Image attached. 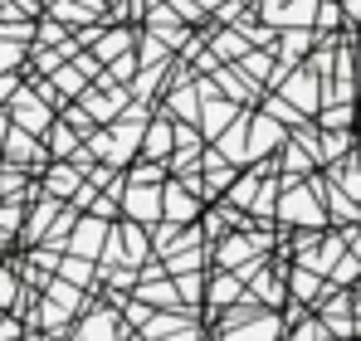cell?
<instances>
[{"instance_id": "obj_1", "label": "cell", "mask_w": 361, "mask_h": 341, "mask_svg": "<svg viewBox=\"0 0 361 341\" xmlns=\"http://www.w3.org/2000/svg\"><path fill=\"white\" fill-rule=\"evenodd\" d=\"M274 225L279 229H327V210L317 195V170H307L302 180H283L279 205H274Z\"/></svg>"}, {"instance_id": "obj_2", "label": "cell", "mask_w": 361, "mask_h": 341, "mask_svg": "<svg viewBox=\"0 0 361 341\" xmlns=\"http://www.w3.org/2000/svg\"><path fill=\"white\" fill-rule=\"evenodd\" d=\"M152 259V239H147V225H137V220H113L108 229V244H103V254H98V268H113V264H127V268H142Z\"/></svg>"}, {"instance_id": "obj_3", "label": "cell", "mask_w": 361, "mask_h": 341, "mask_svg": "<svg viewBox=\"0 0 361 341\" xmlns=\"http://www.w3.org/2000/svg\"><path fill=\"white\" fill-rule=\"evenodd\" d=\"M137 332L122 322L118 307H83L78 317H73V327H68V337L63 341H132Z\"/></svg>"}, {"instance_id": "obj_4", "label": "cell", "mask_w": 361, "mask_h": 341, "mask_svg": "<svg viewBox=\"0 0 361 341\" xmlns=\"http://www.w3.org/2000/svg\"><path fill=\"white\" fill-rule=\"evenodd\" d=\"M288 142V127L283 122H274L269 113H259V108H249V132H244V166L249 161H269V156H279V147Z\"/></svg>"}, {"instance_id": "obj_5", "label": "cell", "mask_w": 361, "mask_h": 341, "mask_svg": "<svg viewBox=\"0 0 361 341\" xmlns=\"http://www.w3.org/2000/svg\"><path fill=\"white\" fill-rule=\"evenodd\" d=\"M5 117H10L15 127H25V132L44 137V132H49V122H54L59 113H54V108H49V103H44V98H39V93L30 88V83H20V93H15V98L5 103Z\"/></svg>"}, {"instance_id": "obj_6", "label": "cell", "mask_w": 361, "mask_h": 341, "mask_svg": "<svg viewBox=\"0 0 361 341\" xmlns=\"http://www.w3.org/2000/svg\"><path fill=\"white\" fill-rule=\"evenodd\" d=\"M274 93H283L302 117H312L317 108H322V78H317V73H307L302 63H293V68L283 73V83H279Z\"/></svg>"}, {"instance_id": "obj_7", "label": "cell", "mask_w": 361, "mask_h": 341, "mask_svg": "<svg viewBox=\"0 0 361 341\" xmlns=\"http://www.w3.org/2000/svg\"><path fill=\"white\" fill-rule=\"evenodd\" d=\"M0 161L30 166L35 175H39V170H44V161H49V151H44V142H39L35 132H25V127H15V122H10V132H5V147H0Z\"/></svg>"}, {"instance_id": "obj_8", "label": "cell", "mask_w": 361, "mask_h": 341, "mask_svg": "<svg viewBox=\"0 0 361 341\" xmlns=\"http://www.w3.org/2000/svg\"><path fill=\"white\" fill-rule=\"evenodd\" d=\"M108 220H98V215H88V210H78V220L68 229V244H63V254H83V259H98L103 254V244H108Z\"/></svg>"}, {"instance_id": "obj_9", "label": "cell", "mask_w": 361, "mask_h": 341, "mask_svg": "<svg viewBox=\"0 0 361 341\" xmlns=\"http://www.w3.org/2000/svg\"><path fill=\"white\" fill-rule=\"evenodd\" d=\"M200 210H205V200H200V195H190L176 175H166V180H161V220H171V225H195V220H200Z\"/></svg>"}, {"instance_id": "obj_10", "label": "cell", "mask_w": 361, "mask_h": 341, "mask_svg": "<svg viewBox=\"0 0 361 341\" xmlns=\"http://www.w3.org/2000/svg\"><path fill=\"white\" fill-rule=\"evenodd\" d=\"M215 88H220V98H230V103H240V108H259V98H264V88L244 73L240 63H220L215 73Z\"/></svg>"}, {"instance_id": "obj_11", "label": "cell", "mask_w": 361, "mask_h": 341, "mask_svg": "<svg viewBox=\"0 0 361 341\" xmlns=\"http://www.w3.org/2000/svg\"><path fill=\"white\" fill-rule=\"evenodd\" d=\"M317 195H322V210H327V225H361V210L357 200L327 175V170L317 166Z\"/></svg>"}, {"instance_id": "obj_12", "label": "cell", "mask_w": 361, "mask_h": 341, "mask_svg": "<svg viewBox=\"0 0 361 341\" xmlns=\"http://www.w3.org/2000/svg\"><path fill=\"white\" fill-rule=\"evenodd\" d=\"M122 220H137V225H157L161 220V185H132L122 190Z\"/></svg>"}, {"instance_id": "obj_13", "label": "cell", "mask_w": 361, "mask_h": 341, "mask_svg": "<svg viewBox=\"0 0 361 341\" xmlns=\"http://www.w3.org/2000/svg\"><path fill=\"white\" fill-rule=\"evenodd\" d=\"M244 292V278L235 273V268H210V278H205V312L215 317V312H225V307H235Z\"/></svg>"}, {"instance_id": "obj_14", "label": "cell", "mask_w": 361, "mask_h": 341, "mask_svg": "<svg viewBox=\"0 0 361 341\" xmlns=\"http://www.w3.org/2000/svg\"><path fill=\"white\" fill-rule=\"evenodd\" d=\"M157 108L166 117H176V122H195V117H200V93H195L190 78H176V83L157 98Z\"/></svg>"}, {"instance_id": "obj_15", "label": "cell", "mask_w": 361, "mask_h": 341, "mask_svg": "<svg viewBox=\"0 0 361 341\" xmlns=\"http://www.w3.org/2000/svg\"><path fill=\"white\" fill-rule=\"evenodd\" d=\"M35 180H39V190H44V195H54V200H68V195L83 185V170L73 166V161H44V170H39Z\"/></svg>"}, {"instance_id": "obj_16", "label": "cell", "mask_w": 361, "mask_h": 341, "mask_svg": "<svg viewBox=\"0 0 361 341\" xmlns=\"http://www.w3.org/2000/svg\"><path fill=\"white\" fill-rule=\"evenodd\" d=\"M235 117H240V103H230V98H220V93H215V98H205V103H200L195 127H200V137H205V142H215Z\"/></svg>"}, {"instance_id": "obj_17", "label": "cell", "mask_w": 361, "mask_h": 341, "mask_svg": "<svg viewBox=\"0 0 361 341\" xmlns=\"http://www.w3.org/2000/svg\"><path fill=\"white\" fill-rule=\"evenodd\" d=\"M283 283H288V297H293V302H302V307H317V297L332 287L322 273H312V268H302V264H288Z\"/></svg>"}, {"instance_id": "obj_18", "label": "cell", "mask_w": 361, "mask_h": 341, "mask_svg": "<svg viewBox=\"0 0 361 341\" xmlns=\"http://www.w3.org/2000/svg\"><path fill=\"white\" fill-rule=\"evenodd\" d=\"M312 39H317V35H312L307 25H288V30H274V44H269V49L283 58V63H302L307 49H312Z\"/></svg>"}, {"instance_id": "obj_19", "label": "cell", "mask_w": 361, "mask_h": 341, "mask_svg": "<svg viewBox=\"0 0 361 341\" xmlns=\"http://www.w3.org/2000/svg\"><path fill=\"white\" fill-rule=\"evenodd\" d=\"M39 142H44L49 161H73V156H78V147H83V137H78L63 117H54V122H49V132H44Z\"/></svg>"}, {"instance_id": "obj_20", "label": "cell", "mask_w": 361, "mask_h": 341, "mask_svg": "<svg viewBox=\"0 0 361 341\" xmlns=\"http://www.w3.org/2000/svg\"><path fill=\"white\" fill-rule=\"evenodd\" d=\"M161 268L176 278V273H195V268H210V244L200 239V244H176L166 259H161Z\"/></svg>"}, {"instance_id": "obj_21", "label": "cell", "mask_w": 361, "mask_h": 341, "mask_svg": "<svg viewBox=\"0 0 361 341\" xmlns=\"http://www.w3.org/2000/svg\"><path fill=\"white\" fill-rule=\"evenodd\" d=\"M39 190L35 170L30 166H15V161H0V200H30Z\"/></svg>"}, {"instance_id": "obj_22", "label": "cell", "mask_w": 361, "mask_h": 341, "mask_svg": "<svg viewBox=\"0 0 361 341\" xmlns=\"http://www.w3.org/2000/svg\"><path fill=\"white\" fill-rule=\"evenodd\" d=\"M39 292H44L49 302H59L63 312H73V317H78L83 307H93V292H88V287H73V283H68V278H59V273H54L49 283L39 287Z\"/></svg>"}, {"instance_id": "obj_23", "label": "cell", "mask_w": 361, "mask_h": 341, "mask_svg": "<svg viewBox=\"0 0 361 341\" xmlns=\"http://www.w3.org/2000/svg\"><path fill=\"white\" fill-rule=\"evenodd\" d=\"M127 49H137V30H132V25H108V30L98 35V44H93V58L108 63V58L127 54Z\"/></svg>"}, {"instance_id": "obj_24", "label": "cell", "mask_w": 361, "mask_h": 341, "mask_svg": "<svg viewBox=\"0 0 361 341\" xmlns=\"http://www.w3.org/2000/svg\"><path fill=\"white\" fill-rule=\"evenodd\" d=\"M352 142H357V127H342V132H327V127H317V166H332V161H342V156L352 151Z\"/></svg>"}, {"instance_id": "obj_25", "label": "cell", "mask_w": 361, "mask_h": 341, "mask_svg": "<svg viewBox=\"0 0 361 341\" xmlns=\"http://www.w3.org/2000/svg\"><path fill=\"white\" fill-rule=\"evenodd\" d=\"M54 273H59V278H68L73 287H88V292H98V259H83V254H63Z\"/></svg>"}, {"instance_id": "obj_26", "label": "cell", "mask_w": 361, "mask_h": 341, "mask_svg": "<svg viewBox=\"0 0 361 341\" xmlns=\"http://www.w3.org/2000/svg\"><path fill=\"white\" fill-rule=\"evenodd\" d=\"M205 278H210V268L176 273V292H180V307H185V312H200V307H205Z\"/></svg>"}, {"instance_id": "obj_27", "label": "cell", "mask_w": 361, "mask_h": 341, "mask_svg": "<svg viewBox=\"0 0 361 341\" xmlns=\"http://www.w3.org/2000/svg\"><path fill=\"white\" fill-rule=\"evenodd\" d=\"M312 15H317V0H288L283 10L269 15V25H274V30H288V25H307V30H312Z\"/></svg>"}, {"instance_id": "obj_28", "label": "cell", "mask_w": 361, "mask_h": 341, "mask_svg": "<svg viewBox=\"0 0 361 341\" xmlns=\"http://www.w3.org/2000/svg\"><path fill=\"white\" fill-rule=\"evenodd\" d=\"M240 68L259 88H269V78H274V68H279V54H274V49H249V54L240 58Z\"/></svg>"}, {"instance_id": "obj_29", "label": "cell", "mask_w": 361, "mask_h": 341, "mask_svg": "<svg viewBox=\"0 0 361 341\" xmlns=\"http://www.w3.org/2000/svg\"><path fill=\"white\" fill-rule=\"evenodd\" d=\"M317 127H327V132H342V127H357V103H322L317 113H312Z\"/></svg>"}, {"instance_id": "obj_30", "label": "cell", "mask_w": 361, "mask_h": 341, "mask_svg": "<svg viewBox=\"0 0 361 341\" xmlns=\"http://www.w3.org/2000/svg\"><path fill=\"white\" fill-rule=\"evenodd\" d=\"M347 20H342V0H317V15H312V35H342Z\"/></svg>"}, {"instance_id": "obj_31", "label": "cell", "mask_w": 361, "mask_h": 341, "mask_svg": "<svg viewBox=\"0 0 361 341\" xmlns=\"http://www.w3.org/2000/svg\"><path fill=\"white\" fill-rule=\"evenodd\" d=\"M122 175H127L132 185H161V180H166V161H147V156H137L132 166H122Z\"/></svg>"}, {"instance_id": "obj_32", "label": "cell", "mask_w": 361, "mask_h": 341, "mask_svg": "<svg viewBox=\"0 0 361 341\" xmlns=\"http://www.w3.org/2000/svg\"><path fill=\"white\" fill-rule=\"evenodd\" d=\"M171 58L176 54H171L152 30H137V63H171Z\"/></svg>"}, {"instance_id": "obj_33", "label": "cell", "mask_w": 361, "mask_h": 341, "mask_svg": "<svg viewBox=\"0 0 361 341\" xmlns=\"http://www.w3.org/2000/svg\"><path fill=\"white\" fill-rule=\"evenodd\" d=\"M49 83H54V88H59L63 98H78V93H83V88H88V78H83V73H78V68H73V63H68V58H63L59 68H54V73H49Z\"/></svg>"}, {"instance_id": "obj_34", "label": "cell", "mask_w": 361, "mask_h": 341, "mask_svg": "<svg viewBox=\"0 0 361 341\" xmlns=\"http://www.w3.org/2000/svg\"><path fill=\"white\" fill-rule=\"evenodd\" d=\"M25 205L30 200H0V234L15 244L20 239V225H25Z\"/></svg>"}, {"instance_id": "obj_35", "label": "cell", "mask_w": 361, "mask_h": 341, "mask_svg": "<svg viewBox=\"0 0 361 341\" xmlns=\"http://www.w3.org/2000/svg\"><path fill=\"white\" fill-rule=\"evenodd\" d=\"M20 268L15 264H0V312H15V302H20Z\"/></svg>"}, {"instance_id": "obj_36", "label": "cell", "mask_w": 361, "mask_h": 341, "mask_svg": "<svg viewBox=\"0 0 361 341\" xmlns=\"http://www.w3.org/2000/svg\"><path fill=\"white\" fill-rule=\"evenodd\" d=\"M25 58H30V44L0 39V73H25Z\"/></svg>"}, {"instance_id": "obj_37", "label": "cell", "mask_w": 361, "mask_h": 341, "mask_svg": "<svg viewBox=\"0 0 361 341\" xmlns=\"http://www.w3.org/2000/svg\"><path fill=\"white\" fill-rule=\"evenodd\" d=\"M68 25H59L54 15H35V44H63Z\"/></svg>"}, {"instance_id": "obj_38", "label": "cell", "mask_w": 361, "mask_h": 341, "mask_svg": "<svg viewBox=\"0 0 361 341\" xmlns=\"http://www.w3.org/2000/svg\"><path fill=\"white\" fill-rule=\"evenodd\" d=\"M59 117H63V122H68V127H73V132H78V137H88V132L98 127L93 117H88V113H83V108H78V103H73V98H68V103H63V108H59Z\"/></svg>"}, {"instance_id": "obj_39", "label": "cell", "mask_w": 361, "mask_h": 341, "mask_svg": "<svg viewBox=\"0 0 361 341\" xmlns=\"http://www.w3.org/2000/svg\"><path fill=\"white\" fill-rule=\"evenodd\" d=\"M88 215H98V220H108V225H113V220L122 215V205L113 200V195H103V190H98V195H93V205H88Z\"/></svg>"}, {"instance_id": "obj_40", "label": "cell", "mask_w": 361, "mask_h": 341, "mask_svg": "<svg viewBox=\"0 0 361 341\" xmlns=\"http://www.w3.org/2000/svg\"><path fill=\"white\" fill-rule=\"evenodd\" d=\"M20 337H25V317L0 312V341H20Z\"/></svg>"}, {"instance_id": "obj_41", "label": "cell", "mask_w": 361, "mask_h": 341, "mask_svg": "<svg viewBox=\"0 0 361 341\" xmlns=\"http://www.w3.org/2000/svg\"><path fill=\"white\" fill-rule=\"evenodd\" d=\"M205 332H200V317L195 322H185V327H176V332H166V337H152V341H200Z\"/></svg>"}, {"instance_id": "obj_42", "label": "cell", "mask_w": 361, "mask_h": 341, "mask_svg": "<svg viewBox=\"0 0 361 341\" xmlns=\"http://www.w3.org/2000/svg\"><path fill=\"white\" fill-rule=\"evenodd\" d=\"M20 83H25V73H0V108L20 93Z\"/></svg>"}, {"instance_id": "obj_43", "label": "cell", "mask_w": 361, "mask_h": 341, "mask_svg": "<svg viewBox=\"0 0 361 341\" xmlns=\"http://www.w3.org/2000/svg\"><path fill=\"white\" fill-rule=\"evenodd\" d=\"M342 20H347V35H361V0H342Z\"/></svg>"}, {"instance_id": "obj_44", "label": "cell", "mask_w": 361, "mask_h": 341, "mask_svg": "<svg viewBox=\"0 0 361 341\" xmlns=\"http://www.w3.org/2000/svg\"><path fill=\"white\" fill-rule=\"evenodd\" d=\"M78 10H83L88 20H103V10H108V0H78Z\"/></svg>"}, {"instance_id": "obj_45", "label": "cell", "mask_w": 361, "mask_h": 341, "mask_svg": "<svg viewBox=\"0 0 361 341\" xmlns=\"http://www.w3.org/2000/svg\"><path fill=\"white\" fill-rule=\"evenodd\" d=\"M15 5H20V10H25V15H30V20H35V15H39V10H44V0H15Z\"/></svg>"}, {"instance_id": "obj_46", "label": "cell", "mask_w": 361, "mask_h": 341, "mask_svg": "<svg viewBox=\"0 0 361 341\" xmlns=\"http://www.w3.org/2000/svg\"><path fill=\"white\" fill-rule=\"evenodd\" d=\"M5 132H10V117H5V108H0V147H5Z\"/></svg>"}, {"instance_id": "obj_47", "label": "cell", "mask_w": 361, "mask_h": 341, "mask_svg": "<svg viewBox=\"0 0 361 341\" xmlns=\"http://www.w3.org/2000/svg\"><path fill=\"white\" fill-rule=\"evenodd\" d=\"M357 132H361V98H357Z\"/></svg>"}, {"instance_id": "obj_48", "label": "cell", "mask_w": 361, "mask_h": 341, "mask_svg": "<svg viewBox=\"0 0 361 341\" xmlns=\"http://www.w3.org/2000/svg\"><path fill=\"white\" fill-rule=\"evenodd\" d=\"M0 249H10V239H5V234H0Z\"/></svg>"}, {"instance_id": "obj_49", "label": "cell", "mask_w": 361, "mask_h": 341, "mask_svg": "<svg viewBox=\"0 0 361 341\" xmlns=\"http://www.w3.org/2000/svg\"><path fill=\"white\" fill-rule=\"evenodd\" d=\"M200 341H215V332H210V337H200Z\"/></svg>"}]
</instances>
